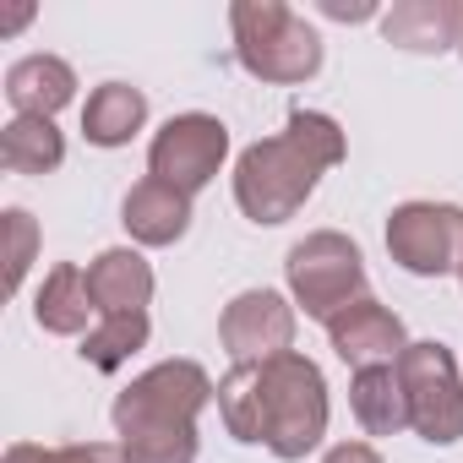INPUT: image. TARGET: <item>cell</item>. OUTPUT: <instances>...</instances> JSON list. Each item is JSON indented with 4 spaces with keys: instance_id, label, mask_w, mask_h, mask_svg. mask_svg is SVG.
<instances>
[{
    "instance_id": "cell-1",
    "label": "cell",
    "mask_w": 463,
    "mask_h": 463,
    "mask_svg": "<svg viewBox=\"0 0 463 463\" xmlns=\"http://www.w3.org/2000/svg\"><path fill=\"white\" fill-rule=\"evenodd\" d=\"M218 420L235 441L300 463L327 436V376L300 349L262 365H235L218 382Z\"/></svg>"
},
{
    "instance_id": "cell-2",
    "label": "cell",
    "mask_w": 463,
    "mask_h": 463,
    "mask_svg": "<svg viewBox=\"0 0 463 463\" xmlns=\"http://www.w3.org/2000/svg\"><path fill=\"white\" fill-rule=\"evenodd\" d=\"M344 153H349V142H344V126L333 115L289 109V126L279 137H262V142H251L241 153V164H235V207L262 229L289 223L311 202L317 180L333 164H344Z\"/></svg>"
},
{
    "instance_id": "cell-3",
    "label": "cell",
    "mask_w": 463,
    "mask_h": 463,
    "mask_svg": "<svg viewBox=\"0 0 463 463\" xmlns=\"http://www.w3.org/2000/svg\"><path fill=\"white\" fill-rule=\"evenodd\" d=\"M218 398L196 360H164L115 392L109 420L126 463H196V420Z\"/></svg>"
},
{
    "instance_id": "cell-4",
    "label": "cell",
    "mask_w": 463,
    "mask_h": 463,
    "mask_svg": "<svg viewBox=\"0 0 463 463\" xmlns=\"http://www.w3.org/2000/svg\"><path fill=\"white\" fill-rule=\"evenodd\" d=\"M229 28H235V61L257 82L295 88L322 71V33L284 0H235Z\"/></svg>"
},
{
    "instance_id": "cell-5",
    "label": "cell",
    "mask_w": 463,
    "mask_h": 463,
    "mask_svg": "<svg viewBox=\"0 0 463 463\" xmlns=\"http://www.w3.org/2000/svg\"><path fill=\"white\" fill-rule=\"evenodd\" d=\"M284 279H289L295 311H306L311 322L327 327L344 306H354L365 295V257H360V246L349 235H338V229H317V235L289 246Z\"/></svg>"
},
{
    "instance_id": "cell-6",
    "label": "cell",
    "mask_w": 463,
    "mask_h": 463,
    "mask_svg": "<svg viewBox=\"0 0 463 463\" xmlns=\"http://www.w3.org/2000/svg\"><path fill=\"white\" fill-rule=\"evenodd\" d=\"M398 376H403V398H409V430L430 447H452L463 436V382H458L452 349L436 338L409 344L398 360Z\"/></svg>"
},
{
    "instance_id": "cell-7",
    "label": "cell",
    "mask_w": 463,
    "mask_h": 463,
    "mask_svg": "<svg viewBox=\"0 0 463 463\" xmlns=\"http://www.w3.org/2000/svg\"><path fill=\"white\" fill-rule=\"evenodd\" d=\"M387 257L414 279L458 273V262H463V207H452V202H403V207H392Z\"/></svg>"
},
{
    "instance_id": "cell-8",
    "label": "cell",
    "mask_w": 463,
    "mask_h": 463,
    "mask_svg": "<svg viewBox=\"0 0 463 463\" xmlns=\"http://www.w3.org/2000/svg\"><path fill=\"white\" fill-rule=\"evenodd\" d=\"M223 158H229V126L218 115L191 109V115H169L158 126V137L147 147V175L185 191V196H196L202 185H213Z\"/></svg>"
},
{
    "instance_id": "cell-9",
    "label": "cell",
    "mask_w": 463,
    "mask_h": 463,
    "mask_svg": "<svg viewBox=\"0 0 463 463\" xmlns=\"http://www.w3.org/2000/svg\"><path fill=\"white\" fill-rule=\"evenodd\" d=\"M295 300H284L279 289H246L223 306L218 317V344L235 365H262L295 349Z\"/></svg>"
},
{
    "instance_id": "cell-10",
    "label": "cell",
    "mask_w": 463,
    "mask_h": 463,
    "mask_svg": "<svg viewBox=\"0 0 463 463\" xmlns=\"http://www.w3.org/2000/svg\"><path fill=\"white\" fill-rule=\"evenodd\" d=\"M327 344H333V354H338L344 365L365 371V365H398L403 349H409V333H403V322H398L382 300L360 295L354 306H344V311L327 322Z\"/></svg>"
},
{
    "instance_id": "cell-11",
    "label": "cell",
    "mask_w": 463,
    "mask_h": 463,
    "mask_svg": "<svg viewBox=\"0 0 463 463\" xmlns=\"http://www.w3.org/2000/svg\"><path fill=\"white\" fill-rule=\"evenodd\" d=\"M382 39L409 55H447L463 44V6L458 0H392V12H382Z\"/></svg>"
},
{
    "instance_id": "cell-12",
    "label": "cell",
    "mask_w": 463,
    "mask_h": 463,
    "mask_svg": "<svg viewBox=\"0 0 463 463\" xmlns=\"http://www.w3.org/2000/svg\"><path fill=\"white\" fill-rule=\"evenodd\" d=\"M120 223H126V235L137 246H153V251L158 246H175V241H185V229H191V196L147 175V180H137L126 191Z\"/></svg>"
},
{
    "instance_id": "cell-13",
    "label": "cell",
    "mask_w": 463,
    "mask_h": 463,
    "mask_svg": "<svg viewBox=\"0 0 463 463\" xmlns=\"http://www.w3.org/2000/svg\"><path fill=\"white\" fill-rule=\"evenodd\" d=\"M77 99V71L61 55H23L6 71V104L33 120H55Z\"/></svg>"
},
{
    "instance_id": "cell-14",
    "label": "cell",
    "mask_w": 463,
    "mask_h": 463,
    "mask_svg": "<svg viewBox=\"0 0 463 463\" xmlns=\"http://www.w3.org/2000/svg\"><path fill=\"white\" fill-rule=\"evenodd\" d=\"M88 289L99 300V317H120V311H147L153 300V262L131 246H109L88 262Z\"/></svg>"
},
{
    "instance_id": "cell-15",
    "label": "cell",
    "mask_w": 463,
    "mask_h": 463,
    "mask_svg": "<svg viewBox=\"0 0 463 463\" xmlns=\"http://www.w3.org/2000/svg\"><path fill=\"white\" fill-rule=\"evenodd\" d=\"M93 317H99V300L88 289V273L77 262H55L39 300H33V322L44 333H55V338H88L99 327Z\"/></svg>"
},
{
    "instance_id": "cell-16",
    "label": "cell",
    "mask_w": 463,
    "mask_h": 463,
    "mask_svg": "<svg viewBox=\"0 0 463 463\" xmlns=\"http://www.w3.org/2000/svg\"><path fill=\"white\" fill-rule=\"evenodd\" d=\"M147 126V93L131 82H104L82 104V137L93 147H126Z\"/></svg>"
},
{
    "instance_id": "cell-17",
    "label": "cell",
    "mask_w": 463,
    "mask_h": 463,
    "mask_svg": "<svg viewBox=\"0 0 463 463\" xmlns=\"http://www.w3.org/2000/svg\"><path fill=\"white\" fill-rule=\"evenodd\" d=\"M349 409H354V420H360L365 436H398V430H409V398H403L398 365H365V371H354Z\"/></svg>"
},
{
    "instance_id": "cell-18",
    "label": "cell",
    "mask_w": 463,
    "mask_h": 463,
    "mask_svg": "<svg viewBox=\"0 0 463 463\" xmlns=\"http://www.w3.org/2000/svg\"><path fill=\"white\" fill-rule=\"evenodd\" d=\"M0 164L12 175H50L66 164V137L55 131V120H33V115H17L0 131Z\"/></svg>"
},
{
    "instance_id": "cell-19",
    "label": "cell",
    "mask_w": 463,
    "mask_h": 463,
    "mask_svg": "<svg viewBox=\"0 0 463 463\" xmlns=\"http://www.w3.org/2000/svg\"><path fill=\"white\" fill-rule=\"evenodd\" d=\"M147 333H153V322H147V311H120V317H99V327L82 338V360L93 365V371H120L142 344H147Z\"/></svg>"
},
{
    "instance_id": "cell-20",
    "label": "cell",
    "mask_w": 463,
    "mask_h": 463,
    "mask_svg": "<svg viewBox=\"0 0 463 463\" xmlns=\"http://www.w3.org/2000/svg\"><path fill=\"white\" fill-rule=\"evenodd\" d=\"M0 463H126V452H120V441H71V447L12 441Z\"/></svg>"
},
{
    "instance_id": "cell-21",
    "label": "cell",
    "mask_w": 463,
    "mask_h": 463,
    "mask_svg": "<svg viewBox=\"0 0 463 463\" xmlns=\"http://www.w3.org/2000/svg\"><path fill=\"white\" fill-rule=\"evenodd\" d=\"M0 223H6V295H17L33 268V251H39V218L28 207H6Z\"/></svg>"
},
{
    "instance_id": "cell-22",
    "label": "cell",
    "mask_w": 463,
    "mask_h": 463,
    "mask_svg": "<svg viewBox=\"0 0 463 463\" xmlns=\"http://www.w3.org/2000/svg\"><path fill=\"white\" fill-rule=\"evenodd\" d=\"M317 6H322V17H333V23H371V17H376V6H365V0H349V6H344V0H317Z\"/></svg>"
},
{
    "instance_id": "cell-23",
    "label": "cell",
    "mask_w": 463,
    "mask_h": 463,
    "mask_svg": "<svg viewBox=\"0 0 463 463\" xmlns=\"http://www.w3.org/2000/svg\"><path fill=\"white\" fill-rule=\"evenodd\" d=\"M322 463H382V452L371 441H338V447H327Z\"/></svg>"
},
{
    "instance_id": "cell-24",
    "label": "cell",
    "mask_w": 463,
    "mask_h": 463,
    "mask_svg": "<svg viewBox=\"0 0 463 463\" xmlns=\"http://www.w3.org/2000/svg\"><path fill=\"white\" fill-rule=\"evenodd\" d=\"M33 23V6H23V12H12L6 23H0V33H17V28H28Z\"/></svg>"
},
{
    "instance_id": "cell-25",
    "label": "cell",
    "mask_w": 463,
    "mask_h": 463,
    "mask_svg": "<svg viewBox=\"0 0 463 463\" xmlns=\"http://www.w3.org/2000/svg\"><path fill=\"white\" fill-rule=\"evenodd\" d=\"M458 279H463V262H458Z\"/></svg>"
},
{
    "instance_id": "cell-26",
    "label": "cell",
    "mask_w": 463,
    "mask_h": 463,
    "mask_svg": "<svg viewBox=\"0 0 463 463\" xmlns=\"http://www.w3.org/2000/svg\"><path fill=\"white\" fill-rule=\"evenodd\" d=\"M458 50H463V44H458Z\"/></svg>"
}]
</instances>
